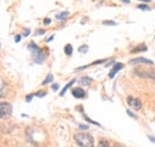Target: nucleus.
<instances>
[{"mask_svg":"<svg viewBox=\"0 0 155 147\" xmlns=\"http://www.w3.org/2000/svg\"><path fill=\"white\" fill-rule=\"evenodd\" d=\"M75 142L79 145V147H94V140L89 134L86 133H79L74 135Z\"/></svg>","mask_w":155,"mask_h":147,"instance_id":"obj_1","label":"nucleus"},{"mask_svg":"<svg viewBox=\"0 0 155 147\" xmlns=\"http://www.w3.org/2000/svg\"><path fill=\"white\" fill-rule=\"evenodd\" d=\"M12 114V105L10 103H0V120L9 119Z\"/></svg>","mask_w":155,"mask_h":147,"instance_id":"obj_2","label":"nucleus"},{"mask_svg":"<svg viewBox=\"0 0 155 147\" xmlns=\"http://www.w3.org/2000/svg\"><path fill=\"white\" fill-rule=\"evenodd\" d=\"M135 74L141 77V78H146V79H150V80H155V71L154 70H136Z\"/></svg>","mask_w":155,"mask_h":147,"instance_id":"obj_3","label":"nucleus"},{"mask_svg":"<svg viewBox=\"0 0 155 147\" xmlns=\"http://www.w3.org/2000/svg\"><path fill=\"white\" fill-rule=\"evenodd\" d=\"M127 103L134 109V110H140L141 108H142V104H141V102H140V99H137V98H134V97H128V99H127Z\"/></svg>","mask_w":155,"mask_h":147,"instance_id":"obj_4","label":"nucleus"},{"mask_svg":"<svg viewBox=\"0 0 155 147\" xmlns=\"http://www.w3.org/2000/svg\"><path fill=\"white\" fill-rule=\"evenodd\" d=\"M72 95L75 97V98H84L85 97V91L80 87H76V89H73L72 90Z\"/></svg>","mask_w":155,"mask_h":147,"instance_id":"obj_5","label":"nucleus"},{"mask_svg":"<svg viewBox=\"0 0 155 147\" xmlns=\"http://www.w3.org/2000/svg\"><path fill=\"white\" fill-rule=\"evenodd\" d=\"M130 64H147V65H153V61L148 60V59H144V57H137V59H134V60H131Z\"/></svg>","mask_w":155,"mask_h":147,"instance_id":"obj_6","label":"nucleus"},{"mask_svg":"<svg viewBox=\"0 0 155 147\" xmlns=\"http://www.w3.org/2000/svg\"><path fill=\"white\" fill-rule=\"evenodd\" d=\"M27 48H29V50H30L31 53H32V55H34V56H36L37 54H40V53L42 51V50H41V49H40V48H38V47L34 43V42H32V43H30V44L27 46Z\"/></svg>","mask_w":155,"mask_h":147,"instance_id":"obj_7","label":"nucleus"},{"mask_svg":"<svg viewBox=\"0 0 155 147\" xmlns=\"http://www.w3.org/2000/svg\"><path fill=\"white\" fill-rule=\"evenodd\" d=\"M122 68H123V64H115L113 68H112L111 72L109 73V78H113V77L116 75V73H117L118 71H120Z\"/></svg>","mask_w":155,"mask_h":147,"instance_id":"obj_8","label":"nucleus"},{"mask_svg":"<svg viewBox=\"0 0 155 147\" xmlns=\"http://www.w3.org/2000/svg\"><path fill=\"white\" fill-rule=\"evenodd\" d=\"M74 83H75V79H73V80H71L69 83H67V84H66V86L63 87V90H62V91L60 92V96H63V95L66 93V91H67V90L69 89V87H71V86H72V85H73Z\"/></svg>","mask_w":155,"mask_h":147,"instance_id":"obj_9","label":"nucleus"},{"mask_svg":"<svg viewBox=\"0 0 155 147\" xmlns=\"http://www.w3.org/2000/svg\"><path fill=\"white\" fill-rule=\"evenodd\" d=\"M146 50H147V47H146L144 44H141L140 47H137V48L133 49V50H131V53H138V51H146Z\"/></svg>","mask_w":155,"mask_h":147,"instance_id":"obj_10","label":"nucleus"},{"mask_svg":"<svg viewBox=\"0 0 155 147\" xmlns=\"http://www.w3.org/2000/svg\"><path fill=\"white\" fill-rule=\"evenodd\" d=\"M54 79V77H53V74H48L47 75V78L42 81V85H47V84H49V83H51V80Z\"/></svg>","mask_w":155,"mask_h":147,"instance_id":"obj_11","label":"nucleus"},{"mask_svg":"<svg viewBox=\"0 0 155 147\" xmlns=\"http://www.w3.org/2000/svg\"><path fill=\"white\" fill-rule=\"evenodd\" d=\"M91 78H88V77H84V78H81V80H80V83H81V85H89L91 84Z\"/></svg>","mask_w":155,"mask_h":147,"instance_id":"obj_12","label":"nucleus"},{"mask_svg":"<svg viewBox=\"0 0 155 147\" xmlns=\"http://www.w3.org/2000/svg\"><path fill=\"white\" fill-rule=\"evenodd\" d=\"M68 16H69V12L65 11V12H61L60 14H57V16H56V18H57V19H65V18H67Z\"/></svg>","mask_w":155,"mask_h":147,"instance_id":"obj_13","label":"nucleus"},{"mask_svg":"<svg viewBox=\"0 0 155 147\" xmlns=\"http://www.w3.org/2000/svg\"><path fill=\"white\" fill-rule=\"evenodd\" d=\"M65 53H66V55H72V53H73V47H72L71 44H67V46L65 47Z\"/></svg>","mask_w":155,"mask_h":147,"instance_id":"obj_14","label":"nucleus"},{"mask_svg":"<svg viewBox=\"0 0 155 147\" xmlns=\"http://www.w3.org/2000/svg\"><path fill=\"white\" fill-rule=\"evenodd\" d=\"M98 147H110V143H109V141L107 140H100L99 141V145H98Z\"/></svg>","mask_w":155,"mask_h":147,"instance_id":"obj_15","label":"nucleus"},{"mask_svg":"<svg viewBox=\"0 0 155 147\" xmlns=\"http://www.w3.org/2000/svg\"><path fill=\"white\" fill-rule=\"evenodd\" d=\"M84 119L87 121V122H89V123H92V125H96V126H99V123L98 122H94V121H92L91 119H88V117L86 116V115H84Z\"/></svg>","mask_w":155,"mask_h":147,"instance_id":"obj_16","label":"nucleus"},{"mask_svg":"<svg viewBox=\"0 0 155 147\" xmlns=\"http://www.w3.org/2000/svg\"><path fill=\"white\" fill-rule=\"evenodd\" d=\"M103 24L104 25H116L117 23H115L113 20H105V22H103Z\"/></svg>","mask_w":155,"mask_h":147,"instance_id":"obj_17","label":"nucleus"},{"mask_svg":"<svg viewBox=\"0 0 155 147\" xmlns=\"http://www.w3.org/2000/svg\"><path fill=\"white\" fill-rule=\"evenodd\" d=\"M87 50H88V47H87V46H82V47L79 48V51H81V53H86Z\"/></svg>","mask_w":155,"mask_h":147,"instance_id":"obj_18","label":"nucleus"},{"mask_svg":"<svg viewBox=\"0 0 155 147\" xmlns=\"http://www.w3.org/2000/svg\"><path fill=\"white\" fill-rule=\"evenodd\" d=\"M23 35H24L25 37L30 35V30H29V29H24V31H23Z\"/></svg>","mask_w":155,"mask_h":147,"instance_id":"obj_19","label":"nucleus"},{"mask_svg":"<svg viewBox=\"0 0 155 147\" xmlns=\"http://www.w3.org/2000/svg\"><path fill=\"white\" fill-rule=\"evenodd\" d=\"M137 9H141V10H149V7L147 5H138Z\"/></svg>","mask_w":155,"mask_h":147,"instance_id":"obj_20","label":"nucleus"},{"mask_svg":"<svg viewBox=\"0 0 155 147\" xmlns=\"http://www.w3.org/2000/svg\"><path fill=\"white\" fill-rule=\"evenodd\" d=\"M79 128H80L81 130H87V129H88V126H86V125H80Z\"/></svg>","mask_w":155,"mask_h":147,"instance_id":"obj_21","label":"nucleus"},{"mask_svg":"<svg viewBox=\"0 0 155 147\" xmlns=\"http://www.w3.org/2000/svg\"><path fill=\"white\" fill-rule=\"evenodd\" d=\"M45 95H47L45 92H38V93H36V96H37V97H44Z\"/></svg>","mask_w":155,"mask_h":147,"instance_id":"obj_22","label":"nucleus"},{"mask_svg":"<svg viewBox=\"0 0 155 147\" xmlns=\"http://www.w3.org/2000/svg\"><path fill=\"white\" fill-rule=\"evenodd\" d=\"M32 97H34V95H27V96H26V102H30Z\"/></svg>","mask_w":155,"mask_h":147,"instance_id":"obj_23","label":"nucleus"},{"mask_svg":"<svg viewBox=\"0 0 155 147\" xmlns=\"http://www.w3.org/2000/svg\"><path fill=\"white\" fill-rule=\"evenodd\" d=\"M43 23H44L45 25H48V24H50V19H49V18H45V19L43 20Z\"/></svg>","mask_w":155,"mask_h":147,"instance_id":"obj_24","label":"nucleus"},{"mask_svg":"<svg viewBox=\"0 0 155 147\" xmlns=\"http://www.w3.org/2000/svg\"><path fill=\"white\" fill-rule=\"evenodd\" d=\"M127 112H128V115H130V116H133V117H134V119H136V115H135V114H133L130 110H128Z\"/></svg>","mask_w":155,"mask_h":147,"instance_id":"obj_25","label":"nucleus"},{"mask_svg":"<svg viewBox=\"0 0 155 147\" xmlns=\"http://www.w3.org/2000/svg\"><path fill=\"white\" fill-rule=\"evenodd\" d=\"M57 89H58V85H57V84H54V85H53V90L56 91Z\"/></svg>","mask_w":155,"mask_h":147,"instance_id":"obj_26","label":"nucleus"},{"mask_svg":"<svg viewBox=\"0 0 155 147\" xmlns=\"http://www.w3.org/2000/svg\"><path fill=\"white\" fill-rule=\"evenodd\" d=\"M148 138H149V140H150L151 142H154V143H155V136H148Z\"/></svg>","mask_w":155,"mask_h":147,"instance_id":"obj_27","label":"nucleus"},{"mask_svg":"<svg viewBox=\"0 0 155 147\" xmlns=\"http://www.w3.org/2000/svg\"><path fill=\"white\" fill-rule=\"evenodd\" d=\"M14 40H16V42H19V41H20V36H19V35H18V36H16V38H14Z\"/></svg>","mask_w":155,"mask_h":147,"instance_id":"obj_28","label":"nucleus"},{"mask_svg":"<svg viewBox=\"0 0 155 147\" xmlns=\"http://www.w3.org/2000/svg\"><path fill=\"white\" fill-rule=\"evenodd\" d=\"M120 1H123V3H125V4H129V3H130V0H120Z\"/></svg>","mask_w":155,"mask_h":147,"instance_id":"obj_29","label":"nucleus"},{"mask_svg":"<svg viewBox=\"0 0 155 147\" xmlns=\"http://www.w3.org/2000/svg\"><path fill=\"white\" fill-rule=\"evenodd\" d=\"M44 33H45L44 30H40V31H38V35H41V34H44Z\"/></svg>","mask_w":155,"mask_h":147,"instance_id":"obj_30","label":"nucleus"},{"mask_svg":"<svg viewBox=\"0 0 155 147\" xmlns=\"http://www.w3.org/2000/svg\"><path fill=\"white\" fill-rule=\"evenodd\" d=\"M141 1H146V3H149L150 0H141Z\"/></svg>","mask_w":155,"mask_h":147,"instance_id":"obj_31","label":"nucleus"},{"mask_svg":"<svg viewBox=\"0 0 155 147\" xmlns=\"http://www.w3.org/2000/svg\"><path fill=\"white\" fill-rule=\"evenodd\" d=\"M113 147H123V146H120V145H115Z\"/></svg>","mask_w":155,"mask_h":147,"instance_id":"obj_32","label":"nucleus"}]
</instances>
